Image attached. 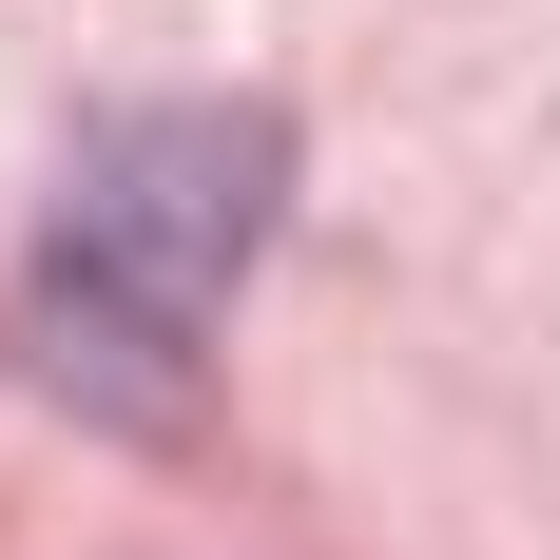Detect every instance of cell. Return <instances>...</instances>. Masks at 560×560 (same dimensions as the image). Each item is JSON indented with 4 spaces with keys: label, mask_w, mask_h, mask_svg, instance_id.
Listing matches in <instances>:
<instances>
[{
    "label": "cell",
    "mask_w": 560,
    "mask_h": 560,
    "mask_svg": "<svg viewBox=\"0 0 560 560\" xmlns=\"http://www.w3.org/2000/svg\"><path fill=\"white\" fill-rule=\"evenodd\" d=\"M271 194H290V116L271 97H136V116H97L78 174H58V213H39V290H20L39 368L78 406H116V425H174L213 310L271 252Z\"/></svg>",
    "instance_id": "cell-1"
}]
</instances>
